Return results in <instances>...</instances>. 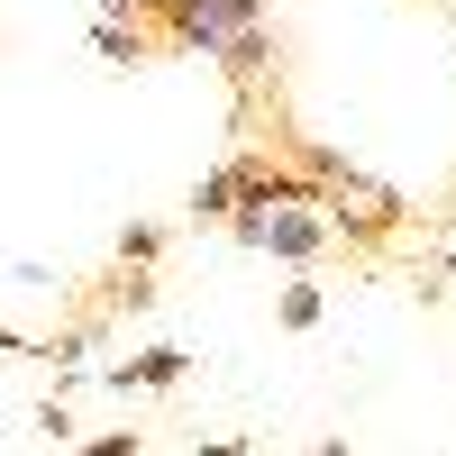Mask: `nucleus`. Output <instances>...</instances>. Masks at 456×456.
Segmentation results:
<instances>
[{
  "mask_svg": "<svg viewBox=\"0 0 456 456\" xmlns=\"http://www.w3.org/2000/svg\"><path fill=\"white\" fill-rule=\"evenodd\" d=\"M228 238L256 247V256H283V265H311L329 238V210L320 201H274V210H228Z\"/></svg>",
  "mask_w": 456,
  "mask_h": 456,
  "instance_id": "obj_1",
  "label": "nucleus"
},
{
  "mask_svg": "<svg viewBox=\"0 0 456 456\" xmlns=\"http://www.w3.org/2000/svg\"><path fill=\"white\" fill-rule=\"evenodd\" d=\"M156 10V37L183 55H219V37L238 28V19H265L274 0H146Z\"/></svg>",
  "mask_w": 456,
  "mask_h": 456,
  "instance_id": "obj_2",
  "label": "nucleus"
},
{
  "mask_svg": "<svg viewBox=\"0 0 456 456\" xmlns=\"http://www.w3.org/2000/svg\"><path fill=\"white\" fill-rule=\"evenodd\" d=\"M219 64H228V83H238V101H256L265 83H274V37H265V19H238L219 37Z\"/></svg>",
  "mask_w": 456,
  "mask_h": 456,
  "instance_id": "obj_3",
  "label": "nucleus"
},
{
  "mask_svg": "<svg viewBox=\"0 0 456 456\" xmlns=\"http://www.w3.org/2000/svg\"><path fill=\"white\" fill-rule=\"evenodd\" d=\"M183 374H192V347H146L128 365H110V384H119V393H174Z\"/></svg>",
  "mask_w": 456,
  "mask_h": 456,
  "instance_id": "obj_4",
  "label": "nucleus"
},
{
  "mask_svg": "<svg viewBox=\"0 0 456 456\" xmlns=\"http://www.w3.org/2000/svg\"><path fill=\"white\" fill-rule=\"evenodd\" d=\"M238 174H247V156H228L219 174H201V192H192V219H228V210H238Z\"/></svg>",
  "mask_w": 456,
  "mask_h": 456,
  "instance_id": "obj_5",
  "label": "nucleus"
},
{
  "mask_svg": "<svg viewBox=\"0 0 456 456\" xmlns=\"http://www.w3.org/2000/svg\"><path fill=\"white\" fill-rule=\"evenodd\" d=\"M92 46H101L110 64H137V55H146V37H137V28H119V19H101V28H92Z\"/></svg>",
  "mask_w": 456,
  "mask_h": 456,
  "instance_id": "obj_6",
  "label": "nucleus"
},
{
  "mask_svg": "<svg viewBox=\"0 0 456 456\" xmlns=\"http://www.w3.org/2000/svg\"><path fill=\"white\" fill-rule=\"evenodd\" d=\"M283 329H320V283H283Z\"/></svg>",
  "mask_w": 456,
  "mask_h": 456,
  "instance_id": "obj_7",
  "label": "nucleus"
},
{
  "mask_svg": "<svg viewBox=\"0 0 456 456\" xmlns=\"http://www.w3.org/2000/svg\"><path fill=\"white\" fill-rule=\"evenodd\" d=\"M165 256V228H128V238H119V265H156Z\"/></svg>",
  "mask_w": 456,
  "mask_h": 456,
  "instance_id": "obj_8",
  "label": "nucleus"
},
{
  "mask_svg": "<svg viewBox=\"0 0 456 456\" xmlns=\"http://www.w3.org/2000/svg\"><path fill=\"white\" fill-rule=\"evenodd\" d=\"M37 438H55V447L73 438V420H64V402H37Z\"/></svg>",
  "mask_w": 456,
  "mask_h": 456,
  "instance_id": "obj_9",
  "label": "nucleus"
},
{
  "mask_svg": "<svg viewBox=\"0 0 456 456\" xmlns=\"http://www.w3.org/2000/svg\"><path fill=\"white\" fill-rule=\"evenodd\" d=\"M438 283H456V238H447V247H438Z\"/></svg>",
  "mask_w": 456,
  "mask_h": 456,
  "instance_id": "obj_10",
  "label": "nucleus"
}]
</instances>
